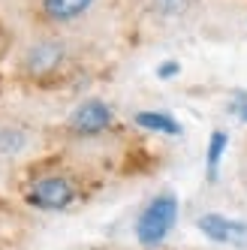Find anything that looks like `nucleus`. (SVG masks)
<instances>
[{
    "mask_svg": "<svg viewBox=\"0 0 247 250\" xmlns=\"http://www.w3.org/2000/svg\"><path fill=\"white\" fill-rule=\"evenodd\" d=\"M175 220H178V199H175L172 193H163V196H157V199L148 202V208L139 214V220H136V238L142 241V244H160Z\"/></svg>",
    "mask_w": 247,
    "mask_h": 250,
    "instance_id": "obj_1",
    "label": "nucleus"
},
{
    "mask_svg": "<svg viewBox=\"0 0 247 250\" xmlns=\"http://www.w3.org/2000/svg\"><path fill=\"white\" fill-rule=\"evenodd\" d=\"M73 196H76L73 184H69L66 178H58V175L40 178V181H33L30 190H27L30 205L45 208V211H61V208H66L69 202H73Z\"/></svg>",
    "mask_w": 247,
    "mask_h": 250,
    "instance_id": "obj_2",
    "label": "nucleus"
},
{
    "mask_svg": "<svg viewBox=\"0 0 247 250\" xmlns=\"http://www.w3.org/2000/svg\"><path fill=\"white\" fill-rule=\"evenodd\" d=\"M196 226L205 238L217 241V244H232L241 250L247 247V223H241V220H229L223 214H202Z\"/></svg>",
    "mask_w": 247,
    "mask_h": 250,
    "instance_id": "obj_3",
    "label": "nucleus"
},
{
    "mask_svg": "<svg viewBox=\"0 0 247 250\" xmlns=\"http://www.w3.org/2000/svg\"><path fill=\"white\" fill-rule=\"evenodd\" d=\"M112 124V109L100 100H87L82 103L79 109L73 112V118H69V127H73L76 133H100Z\"/></svg>",
    "mask_w": 247,
    "mask_h": 250,
    "instance_id": "obj_4",
    "label": "nucleus"
},
{
    "mask_svg": "<svg viewBox=\"0 0 247 250\" xmlns=\"http://www.w3.org/2000/svg\"><path fill=\"white\" fill-rule=\"evenodd\" d=\"M61 58H63L61 42H40L27 55V69L30 73H48V69H55L61 63Z\"/></svg>",
    "mask_w": 247,
    "mask_h": 250,
    "instance_id": "obj_5",
    "label": "nucleus"
},
{
    "mask_svg": "<svg viewBox=\"0 0 247 250\" xmlns=\"http://www.w3.org/2000/svg\"><path fill=\"white\" fill-rule=\"evenodd\" d=\"M136 124L154 133H166V136H181V124L166 112H136Z\"/></svg>",
    "mask_w": 247,
    "mask_h": 250,
    "instance_id": "obj_6",
    "label": "nucleus"
},
{
    "mask_svg": "<svg viewBox=\"0 0 247 250\" xmlns=\"http://www.w3.org/2000/svg\"><path fill=\"white\" fill-rule=\"evenodd\" d=\"M91 3H94V0H42V9H45L48 19L66 21V19H76V15H82Z\"/></svg>",
    "mask_w": 247,
    "mask_h": 250,
    "instance_id": "obj_7",
    "label": "nucleus"
},
{
    "mask_svg": "<svg viewBox=\"0 0 247 250\" xmlns=\"http://www.w3.org/2000/svg\"><path fill=\"white\" fill-rule=\"evenodd\" d=\"M226 133L223 130H214L211 133V142H208V178H217V169H220V157L226 151Z\"/></svg>",
    "mask_w": 247,
    "mask_h": 250,
    "instance_id": "obj_8",
    "label": "nucleus"
},
{
    "mask_svg": "<svg viewBox=\"0 0 247 250\" xmlns=\"http://www.w3.org/2000/svg\"><path fill=\"white\" fill-rule=\"evenodd\" d=\"M193 3V0H154V6L160 9V12H181Z\"/></svg>",
    "mask_w": 247,
    "mask_h": 250,
    "instance_id": "obj_9",
    "label": "nucleus"
},
{
    "mask_svg": "<svg viewBox=\"0 0 247 250\" xmlns=\"http://www.w3.org/2000/svg\"><path fill=\"white\" fill-rule=\"evenodd\" d=\"M175 73H178V63H175V61H166V63L157 66V76H160V79H172Z\"/></svg>",
    "mask_w": 247,
    "mask_h": 250,
    "instance_id": "obj_10",
    "label": "nucleus"
},
{
    "mask_svg": "<svg viewBox=\"0 0 247 250\" xmlns=\"http://www.w3.org/2000/svg\"><path fill=\"white\" fill-rule=\"evenodd\" d=\"M232 109L241 115V121H247V94H238L235 103H232Z\"/></svg>",
    "mask_w": 247,
    "mask_h": 250,
    "instance_id": "obj_11",
    "label": "nucleus"
}]
</instances>
